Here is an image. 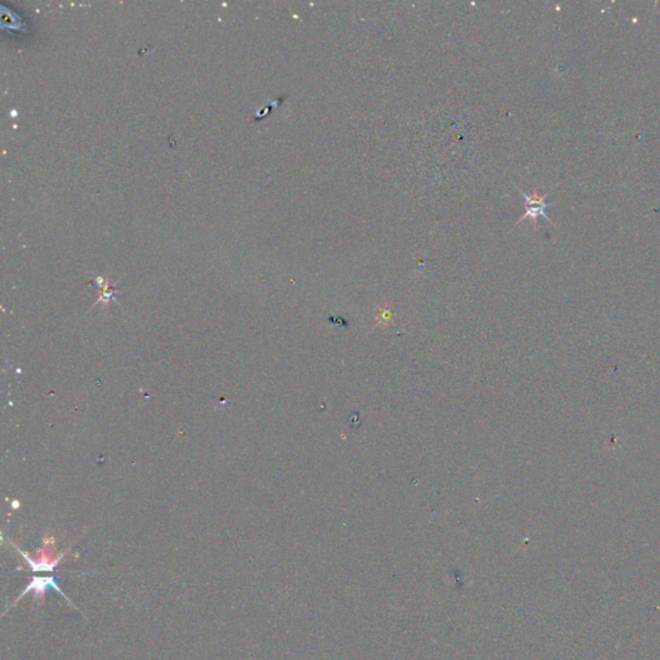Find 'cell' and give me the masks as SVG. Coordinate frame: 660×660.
<instances>
[{"instance_id": "obj_1", "label": "cell", "mask_w": 660, "mask_h": 660, "mask_svg": "<svg viewBox=\"0 0 660 660\" xmlns=\"http://www.w3.org/2000/svg\"><path fill=\"white\" fill-rule=\"evenodd\" d=\"M16 548L18 549V552L25 557V560L27 561V564L30 565L32 572H53V570L56 569L58 563H60V561L62 560V557L65 556V553L55 556V555H53V549L44 548L38 552V556L35 557V558H32L27 553H25L24 551H21L18 547H16Z\"/></svg>"}, {"instance_id": "obj_2", "label": "cell", "mask_w": 660, "mask_h": 660, "mask_svg": "<svg viewBox=\"0 0 660 660\" xmlns=\"http://www.w3.org/2000/svg\"><path fill=\"white\" fill-rule=\"evenodd\" d=\"M521 194H523L524 198H525L526 210L525 215L520 218V221L517 222V224L520 222H523V221H525V220H532L534 226H537L539 217H543V218H546V220H548L549 221L548 217L546 215V209L548 207V204H547L546 200H547V195H548L549 192L547 195H539L537 191H534L532 195H526L524 192H521Z\"/></svg>"}, {"instance_id": "obj_3", "label": "cell", "mask_w": 660, "mask_h": 660, "mask_svg": "<svg viewBox=\"0 0 660 660\" xmlns=\"http://www.w3.org/2000/svg\"><path fill=\"white\" fill-rule=\"evenodd\" d=\"M49 588L56 589L58 593H61V595L72 605V601H70V600L67 598V596L65 595L64 592H62V589L58 587L57 579L55 577H43V578H41V577H34V578H32V581L27 584V587L25 588L24 592L17 598L16 602L18 600H21L25 595H27L29 592H32V591L34 592V600L43 602V601H44V597H46V592H47V589ZM16 602H15V604H16Z\"/></svg>"}]
</instances>
